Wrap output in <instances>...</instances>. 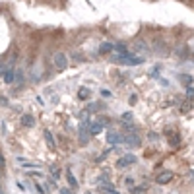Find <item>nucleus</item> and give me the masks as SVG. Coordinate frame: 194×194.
I'll use <instances>...</instances> for the list:
<instances>
[{"instance_id":"f257e3e1","label":"nucleus","mask_w":194,"mask_h":194,"mask_svg":"<svg viewBox=\"0 0 194 194\" xmlns=\"http://www.w3.org/2000/svg\"><path fill=\"white\" fill-rule=\"evenodd\" d=\"M52 62H54V68H56V70H66V66H68V58H66L64 52H56L54 58H52Z\"/></svg>"},{"instance_id":"f03ea898","label":"nucleus","mask_w":194,"mask_h":194,"mask_svg":"<svg viewBox=\"0 0 194 194\" xmlns=\"http://www.w3.org/2000/svg\"><path fill=\"white\" fill-rule=\"evenodd\" d=\"M87 128H89V120H84V122L80 124V140H82V144H85L87 140H89V132H87Z\"/></svg>"},{"instance_id":"7ed1b4c3","label":"nucleus","mask_w":194,"mask_h":194,"mask_svg":"<svg viewBox=\"0 0 194 194\" xmlns=\"http://www.w3.org/2000/svg\"><path fill=\"white\" fill-rule=\"evenodd\" d=\"M128 163H136V155L128 153V155H124V157H120V159L116 161V167H118V169H122L124 165H128Z\"/></svg>"},{"instance_id":"20e7f679","label":"nucleus","mask_w":194,"mask_h":194,"mask_svg":"<svg viewBox=\"0 0 194 194\" xmlns=\"http://www.w3.org/2000/svg\"><path fill=\"white\" fill-rule=\"evenodd\" d=\"M171 179H173V173H171V171H163V173L157 175V182H159V184H165V182H169Z\"/></svg>"},{"instance_id":"39448f33","label":"nucleus","mask_w":194,"mask_h":194,"mask_svg":"<svg viewBox=\"0 0 194 194\" xmlns=\"http://www.w3.org/2000/svg\"><path fill=\"white\" fill-rule=\"evenodd\" d=\"M21 124H23V126H33L35 120H33L29 115H23V116H21Z\"/></svg>"},{"instance_id":"423d86ee","label":"nucleus","mask_w":194,"mask_h":194,"mask_svg":"<svg viewBox=\"0 0 194 194\" xmlns=\"http://www.w3.org/2000/svg\"><path fill=\"white\" fill-rule=\"evenodd\" d=\"M126 144L134 148V146H138V144H140V140H138V136H136V134H132V136H128V138H126Z\"/></svg>"},{"instance_id":"0eeeda50","label":"nucleus","mask_w":194,"mask_h":194,"mask_svg":"<svg viewBox=\"0 0 194 194\" xmlns=\"http://www.w3.org/2000/svg\"><path fill=\"white\" fill-rule=\"evenodd\" d=\"M109 51H113V43H103V45L99 47V52H101V54H105V52H109Z\"/></svg>"},{"instance_id":"6e6552de","label":"nucleus","mask_w":194,"mask_h":194,"mask_svg":"<svg viewBox=\"0 0 194 194\" xmlns=\"http://www.w3.org/2000/svg\"><path fill=\"white\" fill-rule=\"evenodd\" d=\"M103 130V124L101 122H97V124H91V130H89V134H99Z\"/></svg>"},{"instance_id":"1a4fd4ad","label":"nucleus","mask_w":194,"mask_h":194,"mask_svg":"<svg viewBox=\"0 0 194 194\" xmlns=\"http://www.w3.org/2000/svg\"><path fill=\"white\" fill-rule=\"evenodd\" d=\"M78 95H80V99H87V97H89V89H87V87H82Z\"/></svg>"},{"instance_id":"9d476101","label":"nucleus","mask_w":194,"mask_h":194,"mask_svg":"<svg viewBox=\"0 0 194 194\" xmlns=\"http://www.w3.org/2000/svg\"><path fill=\"white\" fill-rule=\"evenodd\" d=\"M107 140H109L111 144H116L120 138H118V134H113V132H109V136H107Z\"/></svg>"},{"instance_id":"9b49d317","label":"nucleus","mask_w":194,"mask_h":194,"mask_svg":"<svg viewBox=\"0 0 194 194\" xmlns=\"http://www.w3.org/2000/svg\"><path fill=\"white\" fill-rule=\"evenodd\" d=\"M45 138H47V144H49L51 148H54V140H52V134H51V132H45Z\"/></svg>"},{"instance_id":"f8f14e48","label":"nucleus","mask_w":194,"mask_h":194,"mask_svg":"<svg viewBox=\"0 0 194 194\" xmlns=\"http://www.w3.org/2000/svg\"><path fill=\"white\" fill-rule=\"evenodd\" d=\"M66 177H68V181H70V184H72V186H78V182H76V179H74V175H72L70 171H66Z\"/></svg>"},{"instance_id":"ddd939ff","label":"nucleus","mask_w":194,"mask_h":194,"mask_svg":"<svg viewBox=\"0 0 194 194\" xmlns=\"http://www.w3.org/2000/svg\"><path fill=\"white\" fill-rule=\"evenodd\" d=\"M4 80H6V82H12V80H14V72H12V70H6V74H4Z\"/></svg>"},{"instance_id":"4468645a","label":"nucleus","mask_w":194,"mask_h":194,"mask_svg":"<svg viewBox=\"0 0 194 194\" xmlns=\"http://www.w3.org/2000/svg\"><path fill=\"white\" fill-rule=\"evenodd\" d=\"M124 182H126V186H134V179H130V177H128Z\"/></svg>"},{"instance_id":"2eb2a0df","label":"nucleus","mask_w":194,"mask_h":194,"mask_svg":"<svg viewBox=\"0 0 194 194\" xmlns=\"http://www.w3.org/2000/svg\"><path fill=\"white\" fill-rule=\"evenodd\" d=\"M186 93H188V97H194V87H188Z\"/></svg>"},{"instance_id":"dca6fc26","label":"nucleus","mask_w":194,"mask_h":194,"mask_svg":"<svg viewBox=\"0 0 194 194\" xmlns=\"http://www.w3.org/2000/svg\"><path fill=\"white\" fill-rule=\"evenodd\" d=\"M122 118H124V120H130V118H132V115H130V113H124Z\"/></svg>"},{"instance_id":"f3484780","label":"nucleus","mask_w":194,"mask_h":194,"mask_svg":"<svg viewBox=\"0 0 194 194\" xmlns=\"http://www.w3.org/2000/svg\"><path fill=\"white\" fill-rule=\"evenodd\" d=\"M60 194H72V190H68V188H60Z\"/></svg>"},{"instance_id":"a211bd4d","label":"nucleus","mask_w":194,"mask_h":194,"mask_svg":"<svg viewBox=\"0 0 194 194\" xmlns=\"http://www.w3.org/2000/svg\"><path fill=\"white\" fill-rule=\"evenodd\" d=\"M101 95H103V97H109V95H111V91H107V89H103V91H101Z\"/></svg>"},{"instance_id":"6ab92c4d","label":"nucleus","mask_w":194,"mask_h":194,"mask_svg":"<svg viewBox=\"0 0 194 194\" xmlns=\"http://www.w3.org/2000/svg\"><path fill=\"white\" fill-rule=\"evenodd\" d=\"M0 103H2V105H8V99H6V97H0Z\"/></svg>"},{"instance_id":"aec40b11","label":"nucleus","mask_w":194,"mask_h":194,"mask_svg":"<svg viewBox=\"0 0 194 194\" xmlns=\"http://www.w3.org/2000/svg\"><path fill=\"white\" fill-rule=\"evenodd\" d=\"M111 194H118V192H111Z\"/></svg>"}]
</instances>
